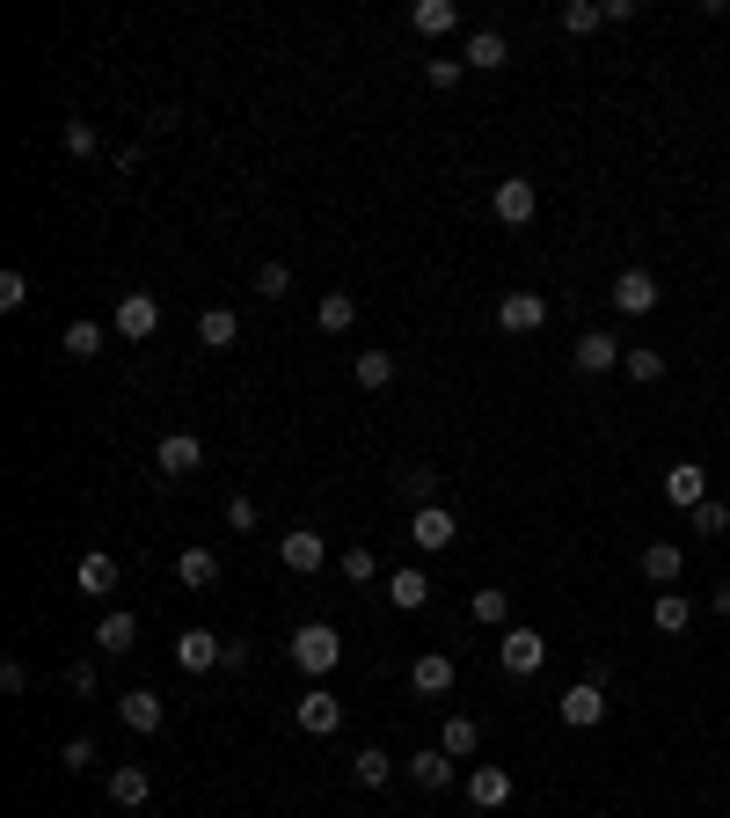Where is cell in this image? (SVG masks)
Returning a JSON list of instances; mask_svg holds the SVG:
<instances>
[{"instance_id":"obj_41","label":"cell","mask_w":730,"mask_h":818,"mask_svg":"<svg viewBox=\"0 0 730 818\" xmlns=\"http://www.w3.org/2000/svg\"><path fill=\"white\" fill-rule=\"evenodd\" d=\"M59 767H67V775H88V767H95V738H67V746H59Z\"/></svg>"},{"instance_id":"obj_38","label":"cell","mask_w":730,"mask_h":818,"mask_svg":"<svg viewBox=\"0 0 730 818\" xmlns=\"http://www.w3.org/2000/svg\"><path fill=\"white\" fill-rule=\"evenodd\" d=\"M336 570H344L351 585H373V577H381V563H373V548H344V563H336Z\"/></svg>"},{"instance_id":"obj_37","label":"cell","mask_w":730,"mask_h":818,"mask_svg":"<svg viewBox=\"0 0 730 818\" xmlns=\"http://www.w3.org/2000/svg\"><path fill=\"white\" fill-rule=\"evenodd\" d=\"M67 154H103V132L88 118H67Z\"/></svg>"},{"instance_id":"obj_40","label":"cell","mask_w":730,"mask_h":818,"mask_svg":"<svg viewBox=\"0 0 730 818\" xmlns=\"http://www.w3.org/2000/svg\"><path fill=\"white\" fill-rule=\"evenodd\" d=\"M599 22H607V16H599L591 0H570V8H562V30H570V37H591Z\"/></svg>"},{"instance_id":"obj_16","label":"cell","mask_w":730,"mask_h":818,"mask_svg":"<svg viewBox=\"0 0 730 818\" xmlns=\"http://www.w3.org/2000/svg\"><path fill=\"white\" fill-rule=\"evenodd\" d=\"M453 534H460V526H453L446 505H424L417 519H409V541H417V548H453Z\"/></svg>"},{"instance_id":"obj_28","label":"cell","mask_w":730,"mask_h":818,"mask_svg":"<svg viewBox=\"0 0 730 818\" xmlns=\"http://www.w3.org/2000/svg\"><path fill=\"white\" fill-rule=\"evenodd\" d=\"M395 497L402 505H438V468H402V483H395Z\"/></svg>"},{"instance_id":"obj_2","label":"cell","mask_w":730,"mask_h":818,"mask_svg":"<svg viewBox=\"0 0 730 818\" xmlns=\"http://www.w3.org/2000/svg\"><path fill=\"white\" fill-rule=\"evenodd\" d=\"M293 724L307 738H336V731H344V701H336L329 687H307V695L293 701Z\"/></svg>"},{"instance_id":"obj_32","label":"cell","mask_w":730,"mask_h":818,"mask_svg":"<svg viewBox=\"0 0 730 818\" xmlns=\"http://www.w3.org/2000/svg\"><path fill=\"white\" fill-rule=\"evenodd\" d=\"M628 381H643V387H658L665 381V351H650V344H628Z\"/></svg>"},{"instance_id":"obj_48","label":"cell","mask_w":730,"mask_h":818,"mask_svg":"<svg viewBox=\"0 0 730 818\" xmlns=\"http://www.w3.org/2000/svg\"><path fill=\"white\" fill-rule=\"evenodd\" d=\"M716 614H723V622H730V585H716Z\"/></svg>"},{"instance_id":"obj_25","label":"cell","mask_w":730,"mask_h":818,"mask_svg":"<svg viewBox=\"0 0 730 818\" xmlns=\"http://www.w3.org/2000/svg\"><path fill=\"white\" fill-rule=\"evenodd\" d=\"M679 570H687V556H679L672 541H650V548H643V577H650V585H679Z\"/></svg>"},{"instance_id":"obj_39","label":"cell","mask_w":730,"mask_h":818,"mask_svg":"<svg viewBox=\"0 0 730 818\" xmlns=\"http://www.w3.org/2000/svg\"><path fill=\"white\" fill-rule=\"evenodd\" d=\"M475 622H489V628H497V622H511V599L497 593V585H483V593H475Z\"/></svg>"},{"instance_id":"obj_6","label":"cell","mask_w":730,"mask_h":818,"mask_svg":"<svg viewBox=\"0 0 730 818\" xmlns=\"http://www.w3.org/2000/svg\"><path fill=\"white\" fill-rule=\"evenodd\" d=\"M489 212H497V220L505 226H526L540 212V191H534V175H505V183H497V198H489Z\"/></svg>"},{"instance_id":"obj_29","label":"cell","mask_w":730,"mask_h":818,"mask_svg":"<svg viewBox=\"0 0 730 818\" xmlns=\"http://www.w3.org/2000/svg\"><path fill=\"white\" fill-rule=\"evenodd\" d=\"M409 22H417L424 37H453V22H460V8H453V0H417V8H409Z\"/></svg>"},{"instance_id":"obj_8","label":"cell","mask_w":730,"mask_h":818,"mask_svg":"<svg viewBox=\"0 0 730 818\" xmlns=\"http://www.w3.org/2000/svg\"><path fill=\"white\" fill-rule=\"evenodd\" d=\"M658 293H665L658 271H643V263H628L621 279H614V307H621V314H650V307H658Z\"/></svg>"},{"instance_id":"obj_7","label":"cell","mask_w":730,"mask_h":818,"mask_svg":"<svg viewBox=\"0 0 730 818\" xmlns=\"http://www.w3.org/2000/svg\"><path fill=\"white\" fill-rule=\"evenodd\" d=\"M497 330H505V336L548 330V300H540V293H505V300H497Z\"/></svg>"},{"instance_id":"obj_20","label":"cell","mask_w":730,"mask_h":818,"mask_svg":"<svg viewBox=\"0 0 730 818\" xmlns=\"http://www.w3.org/2000/svg\"><path fill=\"white\" fill-rule=\"evenodd\" d=\"M175 577H183L191 593H212V585H220V556H212V548H183V556H175Z\"/></svg>"},{"instance_id":"obj_19","label":"cell","mask_w":730,"mask_h":818,"mask_svg":"<svg viewBox=\"0 0 730 818\" xmlns=\"http://www.w3.org/2000/svg\"><path fill=\"white\" fill-rule=\"evenodd\" d=\"M132 644H140V622H132V614H103V622H95V650H103V658H124Z\"/></svg>"},{"instance_id":"obj_4","label":"cell","mask_w":730,"mask_h":818,"mask_svg":"<svg viewBox=\"0 0 730 818\" xmlns=\"http://www.w3.org/2000/svg\"><path fill=\"white\" fill-rule=\"evenodd\" d=\"M110 330H118L124 344H146V336L161 330V300H154V293H124L118 314H110Z\"/></svg>"},{"instance_id":"obj_17","label":"cell","mask_w":730,"mask_h":818,"mask_svg":"<svg viewBox=\"0 0 730 818\" xmlns=\"http://www.w3.org/2000/svg\"><path fill=\"white\" fill-rule=\"evenodd\" d=\"M234 336H242V314H234V307H205V314H197V344H205V351H234Z\"/></svg>"},{"instance_id":"obj_34","label":"cell","mask_w":730,"mask_h":818,"mask_svg":"<svg viewBox=\"0 0 730 818\" xmlns=\"http://www.w3.org/2000/svg\"><path fill=\"white\" fill-rule=\"evenodd\" d=\"M67 358H81V366H88V358H103V322H73V330H67Z\"/></svg>"},{"instance_id":"obj_21","label":"cell","mask_w":730,"mask_h":818,"mask_svg":"<svg viewBox=\"0 0 730 818\" xmlns=\"http://www.w3.org/2000/svg\"><path fill=\"white\" fill-rule=\"evenodd\" d=\"M73 585H81L88 599H110V593H118V556H81Z\"/></svg>"},{"instance_id":"obj_9","label":"cell","mask_w":730,"mask_h":818,"mask_svg":"<svg viewBox=\"0 0 730 818\" xmlns=\"http://www.w3.org/2000/svg\"><path fill=\"white\" fill-rule=\"evenodd\" d=\"M570 358H577V373H614L628 351H621V336H614V330H585L570 344Z\"/></svg>"},{"instance_id":"obj_35","label":"cell","mask_w":730,"mask_h":818,"mask_svg":"<svg viewBox=\"0 0 730 818\" xmlns=\"http://www.w3.org/2000/svg\"><path fill=\"white\" fill-rule=\"evenodd\" d=\"M358 387H395V351H358Z\"/></svg>"},{"instance_id":"obj_46","label":"cell","mask_w":730,"mask_h":818,"mask_svg":"<svg viewBox=\"0 0 730 818\" xmlns=\"http://www.w3.org/2000/svg\"><path fill=\"white\" fill-rule=\"evenodd\" d=\"M22 687H30V673H22V665L8 658V665H0V695H22Z\"/></svg>"},{"instance_id":"obj_31","label":"cell","mask_w":730,"mask_h":818,"mask_svg":"<svg viewBox=\"0 0 730 818\" xmlns=\"http://www.w3.org/2000/svg\"><path fill=\"white\" fill-rule=\"evenodd\" d=\"M351 775H358L365 789H381L387 775H395V760H387V746H358V753H351Z\"/></svg>"},{"instance_id":"obj_23","label":"cell","mask_w":730,"mask_h":818,"mask_svg":"<svg viewBox=\"0 0 730 818\" xmlns=\"http://www.w3.org/2000/svg\"><path fill=\"white\" fill-rule=\"evenodd\" d=\"M409 782H417V789H446V782H453V753H446V746L409 753Z\"/></svg>"},{"instance_id":"obj_10","label":"cell","mask_w":730,"mask_h":818,"mask_svg":"<svg viewBox=\"0 0 730 818\" xmlns=\"http://www.w3.org/2000/svg\"><path fill=\"white\" fill-rule=\"evenodd\" d=\"M118 716H124V731H140V738H161V724H169V709H161L154 687H132V695H118Z\"/></svg>"},{"instance_id":"obj_27","label":"cell","mask_w":730,"mask_h":818,"mask_svg":"<svg viewBox=\"0 0 730 818\" xmlns=\"http://www.w3.org/2000/svg\"><path fill=\"white\" fill-rule=\"evenodd\" d=\"M314 322L329 336H344V330H358V300L351 293H322V307H314Z\"/></svg>"},{"instance_id":"obj_14","label":"cell","mask_w":730,"mask_h":818,"mask_svg":"<svg viewBox=\"0 0 730 818\" xmlns=\"http://www.w3.org/2000/svg\"><path fill=\"white\" fill-rule=\"evenodd\" d=\"M665 497L694 512L701 497H709V468H701V461H679V468H665Z\"/></svg>"},{"instance_id":"obj_44","label":"cell","mask_w":730,"mask_h":818,"mask_svg":"<svg viewBox=\"0 0 730 818\" xmlns=\"http://www.w3.org/2000/svg\"><path fill=\"white\" fill-rule=\"evenodd\" d=\"M0 307H8V314L30 307V279H22V271H0Z\"/></svg>"},{"instance_id":"obj_33","label":"cell","mask_w":730,"mask_h":818,"mask_svg":"<svg viewBox=\"0 0 730 818\" xmlns=\"http://www.w3.org/2000/svg\"><path fill=\"white\" fill-rule=\"evenodd\" d=\"M650 622H658L665 636H679V628L694 622V607H687V593H658V607H650Z\"/></svg>"},{"instance_id":"obj_42","label":"cell","mask_w":730,"mask_h":818,"mask_svg":"<svg viewBox=\"0 0 730 818\" xmlns=\"http://www.w3.org/2000/svg\"><path fill=\"white\" fill-rule=\"evenodd\" d=\"M256 293L263 300H285V293H293V271H285V263H263V271H256Z\"/></svg>"},{"instance_id":"obj_3","label":"cell","mask_w":730,"mask_h":818,"mask_svg":"<svg viewBox=\"0 0 730 818\" xmlns=\"http://www.w3.org/2000/svg\"><path fill=\"white\" fill-rule=\"evenodd\" d=\"M497 658H505V673H511V679H526V673H540V665H548V636H540V628H519V622H511V628H505V644H497Z\"/></svg>"},{"instance_id":"obj_11","label":"cell","mask_w":730,"mask_h":818,"mask_svg":"<svg viewBox=\"0 0 730 818\" xmlns=\"http://www.w3.org/2000/svg\"><path fill=\"white\" fill-rule=\"evenodd\" d=\"M278 563H285L293 577H314L322 563H329V548H322V534H314V526H293V534L278 541Z\"/></svg>"},{"instance_id":"obj_36","label":"cell","mask_w":730,"mask_h":818,"mask_svg":"<svg viewBox=\"0 0 730 818\" xmlns=\"http://www.w3.org/2000/svg\"><path fill=\"white\" fill-rule=\"evenodd\" d=\"M694 534H701V541H723V534H730V512L716 505V497H701V505H694Z\"/></svg>"},{"instance_id":"obj_18","label":"cell","mask_w":730,"mask_h":818,"mask_svg":"<svg viewBox=\"0 0 730 818\" xmlns=\"http://www.w3.org/2000/svg\"><path fill=\"white\" fill-rule=\"evenodd\" d=\"M409 687H417V695H453V658L446 650H424V658L409 665Z\"/></svg>"},{"instance_id":"obj_45","label":"cell","mask_w":730,"mask_h":818,"mask_svg":"<svg viewBox=\"0 0 730 818\" xmlns=\"http://www.w3.org/2000/svg\"><path fill=\"white\" fill-rule=\"evenodd\" d=\"M460 73H468V59H432L424 81H432V88H460Z\"/></svg>"},{"instance_id":"obj_12","label":"cell","mask_w":730,"mask_h":818,"mask_svg":"<svg viewBox=\"0 0 730 818\" xmlns=\"http://www.w3.org/2000/svg\"><path fill=\"white\" fill-rule=\"evenodd\" d=\"M154 468L169 475V483H175V475H197V468H205V446H197L191 432H169V438L154 446Z\"/></svg>"},{"instance_id":"obj_22","label":"cell","mask_w":730,"mask_h":818,"mask_svg":"<svg viewBox=\"0 0 730 818\" xmlns=\"http://www.w3.org/2000/svg\"><path fill=\"white\" fill-rule=\"evenodd\" d=\"M460 59H468L475 73H497V67H511V44H505L497 30H475V37H468V52H460Z\"/></svg>"},{"instance_id":"obj_43","label":"cell","mask_w":730,"mask_h":818,"mask_svg":"<svg viewBox=\"0 0 730 818\" xmlns=\"http://www.w3.org/2000/svg\"><path fill=\"white\" fill-rule=\"evenodd\" d=\"M226 534H256V497H226Z\"/></svg>"},{"instance_id":"obj_30","label":"cell","mask_w":730,"mask_h":818,"mask_svg":"<svg viewBox=\"0 0 730 818\" xmlns=\"http://www.w3.org/2000/svg\"><path fill=\"white\" fill-rule=\"evenodd\" d=\"M387 593H395L402 614H417L424 599H432V577H424V570H395V577H387Z\"/></svg>"},{"instance_id":"obj_5","label":"cell","mask_w":730,"mask_h":818,"mask_svg":"<svg viewBox=\"0 0 730 818\" xmlns=\"http://www.w3.org/2000/svg\"><path fill=\"white\" fill-rule=\"evenodd\" d=\"M556 716L570 724V731H591V724H607V687H591V679H577V687H562Z\"/></svg>"},{"instance_id":"obj_13","label":"cell","mask_w":730,"mask_h":818,"mask_svg":"<svg viewBox=\"0 0 730 818\" xmlns=\"http://www.w3.org/2000/svg\"><path fill=\"white\" fill-rule=\"evenodd\" d=\"M220 636H212V628H183V636H175V665H183V673H212V665H220Z\"/></svg>"},{"instance_id":"obj_26","label":"cell","mask_w":730,"mask_h":818,"mask_svg":"<svg viewBox=\"0 0 730 818\" xmlns=\"http://www.w3.org/2000/svg\"><path fill=\"white\" fill-rule=\"evenodd\" d=\"M438 746H446L453 760H475V746H483V724H475V716H446V731H438Z\"/></svg>"},{"instance_id":"obj_15","label":"cell","mask_w":730,"mask_h":818,"mask_svg":"<svg viewBox=\"0 0 730 818\" xmlns=\"http://www.w3.org/2000/svg\"><path fill=\"white\" fill-rule=\"evenodd\" d=\"M468 804H475V811H505V804H511V775H505V767H475V775H468Z\"/></svg>"},{"instance_id":"obj_24","label":"cell","mask_w":730,"mask_h":818,"mask_svg":"<svg viewBox=\"0 0 730 818\" xmlns=\"http://www.w3.org/2000/svg\"><path fill=\"white\" fill-rule=\"evenodd\" d=\"M146 797H154V782H146V767H110V804H124V811H140Z\"/></svg>"},{"instance_id":"obj_47","label":"cell","mask_w":730,"mask_h":818,"mask_svg":"<svg viewBox=\"0 0 730 818\" xmlns=\"http://www.w3.org/2000/svg\"><path fill=\"white\" fill-rule=\"evenodd\" d=\"M249 658H256V650H249V644H234V636H226V650H220V665H226V673H242Z\"/></svg>"},{"instance_id":"obj_1","label":"cell","mask_w":730,"mask_h":818,"mask_svg":"<svg viewBox=\"0 0 730 818\" xmlns=\"http://www.w3.org/2000/svg\"><path fill=\"white\" fill-rule=\"evenodd\" d=\"M336 658H344V636H336L329 622H307V628H293V665H300L307 679L336 673Z\"/></svg>"}]
</instances>
